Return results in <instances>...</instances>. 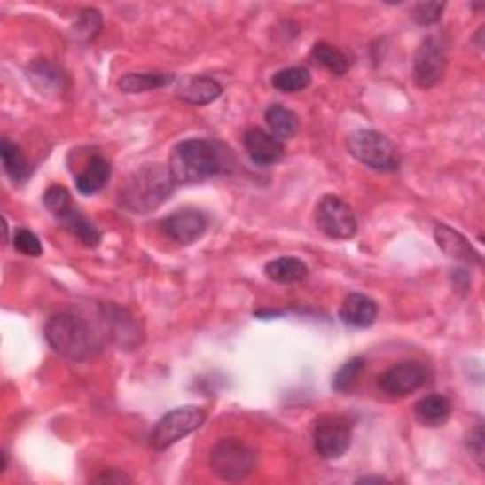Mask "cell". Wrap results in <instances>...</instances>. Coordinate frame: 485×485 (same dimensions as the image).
<instances>
[{"label":"cell","mask_w":485,"mask_h":485,"mask_svg":"<svg viewBox=\"0 0 485 485\" xmlns=\"http://www.w3.org/2000/svg\"><path fill=\"white\" fill-rule=\"evenodd\" d=\"M235 165L231 150L207 138H188L178 143L169 160L176 184H198L207 178L230 173Z\"/></svg>","instance_id":"obj_1"},{"label":"cell","mask_w":485,"mask_h":485,"mask_svg":"<svg viewBox=\"0 0 485 485\" xmlns=\"http://www.w3.org/2000/svg\"><path fill=\"white\" fill-rule=\"evenodd\" d=\"M176 188L169 165L152 163L133 171L120 188V203L133 215H146L160 209Z\"/></svg>","instance_id":"obj_2"},{"label":"cell","mask_w":485,"mask_h":485,"mask_svg":"<svg viewBox=\"0 0 485 485\" xmlns=\"http://www.w3.org/2000/svg\"><path fill=\"white\" fill-rule=\"evenodd\" d=\"M44 336L50 348L74 363H84L101 351V340L95 330L74 313H55L48 318Z\"/></svg>","instance_id":"obj_3"},{"label":"cell","mask_w":485,"mask_h":485,"mask_svg":"<svg viewBox=\"0 0 485 485\" xmlns=\"http://www.w3.org/2000/svg\"><path fill=\"white\" fill-rule=\"evenodd\" d=\"M256 451L239 438H222L211 448L209 466L222 481H243L254 473Z\"/></svg>","instance_id":"obj_4"},{"label":"cell","mask_w":485,"mask_h":485,"mask_svg":"<svg viewBox=\"0 0 485 485\" xmlns=\"http://www.w3.org/2000/svg\"><path fill=\"white\" fill-rule=\"evenodd\" d=\"M349 154L373 171H396L398 150L389 137L376 129H358L348 137Z\"/></svg>","instance_id":"obj_5"},{"label":"cell","mask_w":485,"mask_h":485,"mask_svg":"<svg viewBox=\"0 0 485 485\" xmlns=\"http://www.w3.org/2000/svg\"><path fill=\"white\" fill-rule=\"evenodd\" d=\"M205 419H207V413L199 406H183L165 413L163 418L156 423L154 431L150 433V446L156 451L168 450L175 446L178 440L196 433L198 428L205 423Z\"/></svg>","instance_id":"obj_6"},{"label":"cell","mask_w":485,"mask_h":485,"mask_svg":"<svg viewBox=\"0 0 485 485\" xmlns=\"http://www.w3.org/2000/svg\"><path fill=\"white\" fill-rule=\"evenodd\" d=\"M448 66V44L438 35L426 36L413 55V80L421 90L440 84Z\"/></svg>","instance_id":"obj_7"},{"label":"cell","mask_w":485,"mask_h":485,"mask_svg":"<svg viewBox=\"0 0 485 485\" xmlns=\"http://www.w3.org/2000/svg\"><path fill=\"white\" fill-rule=\"evenodd\" d=\"M315 224L330 239H353L356 235V216L351 207L338 196H325L315 209Z\"/></svg>","instance_id":"obj_8"},{"label":"cell","mask_w":485,"mask_h":485,"mask_svg":"<svg viewBox=\"0 0 485 485\" xmlns=\"http://www.w3.org/2000/svg\"><path fill=\"white\" fill-rule=\"evenodd\" d=\"M353 438V425L341 415H325L313 428L317 453L326 461H336L348 453Z\"/></svg>","instance_id":"obj_9"},{"label":"cell","mask_w":485,"mask_h":485,"mask_svg":"<svg viewBox=\"0 0 485 485\" xmlns=\"http://www.w3.org/2000/svg\"><path fill=\"white\" fill-rule=\"evenodd\" d=\"M431 381V370L419 360H404L379 373V389L389 396H406Z\"/></svg>","instance_id":"obj_10"},{"label":"cell","mask_w":485,"mask_h":485,"mask_svg":"<svg viewBox=\"0 0 485 485\" xmlns=\"http://www.w3.org/2000/svg\"><path fill=\"white\" fill-rule=\"evenodd\" d=\"M161 231L178 245H192L209 228V216L198 209H180L161 220Z\"/></svg>","instance_id":"obj_11"},{"label":"cell","mask_w":485,"mask_h":485,"mask_svg":"<svg viewBox=\"0 0 485 485\" xmlns=\"http://www.w3.org/2000/svg\"><path fill=\"white\" fill-rule=\"evenodd\" d=\"M243 145L248 158L258 165H273L285 156V145L281 138L260 128L246 129Z\"/></svg>","instance_id":"obj_12"},{"label":"cell","mask_w":485,"mask_h":485,"mask_svg":"<svg viewBox=\"0 0 485 485\" xmlns=\"http://www.w3.org/2000/svg\"><path fill=\"white\" fill-rule=\"evenodd\" d=\"M434 238H436L438 246L450 258L465 262V264L481 266V256L474 251V246L468 243V239L463 233L455 231L453 228H450L446 224H438L434 230Z\"/></svg>","instance_id":"obj_13"},{"label":"cell","mask_w":485,"mask_h":485,"mask_svg":"<svg viewBox=\"0 0 485 485\" xmlns=\"http://www.w3.org/2000/svg\"><path fill=\"white\" fill-rule=\"evenodd\" d=\"M341 321L353 328H368L378 318V303L364 294H349L340 309Z\"/></svg>","instance_id":"obj_14"},{"label":"cell","mask_w":485,"mask_h":485,"mask_svg":"<svg viewBox=\"0 0 485 485\" xmlns=\"http://www.w3.org/2000/svg\"><path fill=\"white\" fill-rule=\"evenodd\" d=\"M222 95V86L215 78H207V76H190L188 80L183 82V86L178 88L176 97L180 101H184L188 105H209L216 101Z\"/></svg>","instance_id":"obj_15"},{"label":"cell","mask_w":485,"mask_h":485,"mask_svg":"<svg viewBox=\"0 0 485 485\" xmlns=\"http://www.w3.org/2000/svg\"><path fill=\"white\" fill-rule=\"evenodd\" d=\"M29 80L35 84V88L44 95H61L65 91V76L59 71V66H55L48 59H36L31 63Z\"/></svg>","instance_id":"obj_16"},{"label":"cell","mask_w":485,"mask_h":485,"mask_svg":"<svg viewBox=\"0 0 485 485\" xmlns=\"http://www.w3.org/2000/svg\"><path fill=\"white\" fill-rule=\"evenodd\" d=\"M413 413L423 426H442L448 423L451 415V402L442 395H428L415 402Z\"/></svg>","instance_id":"obj_17"},{"label":"cell","mask_w":485,"mask_h":485,"mask_svg":"<svg viewBox=\"0 0 485 485\" xmlns=\"http://www.w3.org/2000/svg\"><path fill=\"white\" fill-rule=\"evenodd\" d=\"M110 173H113L110 163L101 156H93L88 161L86 169L82 171L76 178L78 192L84 193V196H93V193L101 192L110 180Z\"/></svg>","instance_id":"obj_18"},{"label":"cell","mask_w":485,"mask_h":485,"mask_svg":"<svg viewBox=\"0 0 485 485\" xmlns=\"http://www.w3.org/2000/svg\"><path fill=\"white\" fill-rule=\"evenodd\" d=\"M264 271L268 275V279L281 285L300 283L308 277V266L296 256H281L277 260H271L266 264Z\"/></svg>","instance_id":"obj_19"},{"label":"cell","mask_w":485,"mask_h":485,"mask_svg":"<svg viewBox=\"0 0 485 485\" xmlns=\"http://www.w3.org/2000/svg\"><path fill=\"white\" fill-rule=\"evenodd\" d=\"M175 82L173 74L168 73H131L121 76L118 88L123 93H146L152 90H160Z\"/></svg>","instance_id":"obj_20"},{"label":"cell","mask_w":485,"mask_h":485,"mask_svg":"<svg viewBox=\"0 0 485 485\" xmlns=\"http://www.w3.org/2000/svg\"><path fill=\"white\" fill-rule=\"evenodd\" d=\"M0 156H3L4 173L10 176L13 184H23L31 176V165L27 161L21 148L10 143L8 138H4L3 145H0Z\"/></svg>","instance_id":"obj_21"},{"label":"cell","mask_w":485,"mask_h":485,"mask_svg":"<svg viewBox=\"0 0 485 485\" xmlns=\"http://www.w3.org/2000/svg\"><path fill=\"white\" fill-rule=\"evenodd\" d=\"M311 59L334 76H343L351 66L349 55L328 43H317L311 50Z\"/></svg>","instance_id":"obj_22"},{"label":"cell","mask_w":485,"mask_h":485,"mask_svg":"<svg viewBox=\"0 0 485 485\" xmlns=\"http://www.w3.org/2000/svg\"><path fill=\"white\" fill-rule=\"evenodd\" d=\"M59 220L82 245L97 246L101 243V231L97 230L78 209H74V207H71Z\"/></svg>","instance_id":"obj_23"},{"label":"cell","mask_w":485,"mask_h":485,"mask_svg":"<svg viewBox=\"0 0 485 485\" xmlns=\"http://www.w3.org/2000/svg\"><path fill=\"white\" fill-rule=\"evenodd\" d=\"M266 123L270 133L279 138H293L300 129V118L283 105H271L266 110Z\"/></svg>","instance_id":"obj_24"},{"label":"cell","mask_w":485,"mask_h":485,"mask_svg":"<svg viewBox=\"0 0 485 485\" xmlns=\"http://www.w3.org/2000/svg\"><path fill=\"white\" fill-rule=\"evenodd\" d=\"M311 74L303 66H288L283 71L275 73L271 78V86L281 93H298L309 88Z\"/></svg>","instance_id":"obj_25"},{"label":"cell","mask_w":485,"mask_h":485,"mask_svg":"<svg viewBox=\"0 0 485 485\" xmlns=\"http://www.w3.org/2000/svg\"><path fill=\"white\" fill-rule=\"evenodd\" d=\"M103 29V16L99 10L95 8H84L80 10L76 16V21L73 25V35L80 43H91L97 36H99Z\"/></svg>","instance_id":"obj_26"},{"label":"cell","mask_w":485,"mask_h":485,"mask_svg":"<svg viewBox=\"0 0 485 485\" xmlns=\"http://www.w3.org/2000/svg\"><path fill=\"white\" fill-rule=\"evenodd\" d=\"M366 368V360L363 356H355L351 360H348L336 373L334 379H332V387H334V391L338 393H348L351 387L356 383V379L360 378V373L364 372Z\"/></svg>","instance_id":"obj_27"},{"label":"cell","mask_w":485,"mask_h":485,"mask_svg":"<svg viewBox=\"0 0 485 485\" xmlns=\"http://www.w3.org/2000/svg\"><path fill=\"white\" fill-rule=\"evenodd\" d=\"M44 205L46 209L58 218H61L68 209H71V207H74L71 193H68V190L63 186H51L44 193Z\"/></svg>","instance_id":"obj_28"},{"label":"cell","mask_w":485,"mask_h":485,"mask_svg":"<svg viewBox=\"0 0 485 485\" xmlns=\"http://www.w3.org/2000/svg\"><path fill=\"white\" fill-rule=\"evenodd\" d=\"M13 246H16L18 253L31 258L43 254V243H40V239L31 230H25V228H20L16 235H13Z\"/></svg>","instance_id":"obj_29"},{"label":"cell","mask_w":485,"mask_h":485,"mask_svg":"<svg viewBox=\"0 0 485 485\" xmlns=\"http://www.w3.org/2000/svg\"><path fill=\"white\" fill-rule=\"evenodd\" d=\"M443 8H446V3H438V0H433V3H419L413 6V20L415 23H419L423 27L434 25L440 21Z\"/></svg>","instance_id":"obj_30"},{"label":"cell","mask_w":485,"mask_h":485,"mask_svg":"<svg viewBox=\"0 0 485 485\" xmlns=\"http://www.w3.org/2000/svg\"><path fill=\"white\" fill-rule=\"evenodd\" d=\"M483 442H485V434H483V425L480 421L474 425L473 431H470V434L466 436V448H468L470 455L474 457V461L478 463L480 468H483V457H485L483 455L485 453Z\"/></svg>","instance_id":"obj_31"},{"label":"cell","mask_w":485,"mask_h":485,"mask_svg":"<svg viewBox=\"0 0 485 485\" xmlns=\"http://www.w3.org/2000/svg\"><path fill=\"white\" fill-rule=\"evenodd\" d=\"M95 481L97 483H131L133 480L123 474L121 470H106V473L101 474Z\"/></svg>","instance_id":"obj_32"},{"label":"cell","mask_w":485,"mask_h":485,"mask_svg":"<svg viewBox=\"0 0 485 485\" xmlns=\"http://www.w3.org/2000/svg\"><path fill=\"white\" fill-rule=\"evenodd\" d=\"M370 481L383 483V481H387V480H385V478H378V476H372V478H360L356 483H370Z\"/></svg>","instance_id":"obj_33"}]
</instances>
